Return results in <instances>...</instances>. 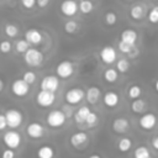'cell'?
Masks as SVG:
<instances>
[{"label":"cell","mask_w":158,"mask_h":158,"mask_svg":"<svg viewBox=\"0 0 158 158\" xmlns=\"http://www.w3.org/2000/svg\"><path fill=\"white\" fill-rule=\"evenodd\" d=\"M23 60L28 67H40L43 60H44V56L43 53L35 48V47H30L25 53H23Z\"/></svg>","instance_id":"cell-1"},{"label":"cell","mask_w":158,"mask_h":158,"mask_svg":"<svg viewBox=\"0 0 158 158\" xmlns=\"http://www.w3.org/2000/svg\"><path fill=\"white\" fill-rule=\"evenodd\" d=\"M65 121H67V117L63 114V111L59 110V109L51 110L47 114V116H46V122L52 128H59V127H62L65 123Z\"/></svg>","instance_id":"cell-2"},{"label":"cell","mask_w":158,"mask_h":158,"mask_svg":"<svg viewBox=\"0 0 158 158\" xmlns=\"http://www.w3.org/2000/svg\"><path fill=\"white\" fill-rule=\"evenodd\" d=\"M5 118H6V125L15 130L17 127L21 126L22 121H23V116H22V112L17 109H7L5 111Z\"/></svg>","instance_id":"cell-3"},{"label":"cell","mask_w":158,"mask_h":158,"mask_svg":"<svg viewBox=\"0 0 158 158\" xmlns=\"http://www.w3.org/2000/svg\"><path fill=\"white\" fill-rule=\"evenodd\" d=\"M2 141H4V144L10 148V149H17L20 146H21V142H22V137L21 135L15 131V130H10L7 132L4 133L2 136Z\"/></svg>","instance_id":"cell-4"},{"label":"cell","mask_w":158,"mask_h":158,"mask_svg":"<svg viewBox=\"0 0 158 158\" xmlns=\"http://www.w3.org/2000/svg\"><path fill=\"white\" fill-rule=\"evenodd\" d=\"M74 73V64L69 59L60 60L56 67V74L60 79H68Z\"/></svg>","instance_id":"cell-5"},{"label":"cell","mask_w":158,"mask_h":158,"mask_svg":"<svg viewBox=\"0 0 158 158\" xmlns=\"http://www.w3.org/2000/svg\"><path fill=\"white\" fill-rule=\"evenodd\" d=\"M84 98H85V91L79 86L70 88L64 94V99H65L67 104H69V105H77L80 101H83Z\"/></svg>","instance_id":"cell-6"},{"label":"cell","mask_w":158,"mask_h":158,"mask_svg":"<svg viewBox=\"0 0 158 158\" xmlns=\"http://www.w3.org/2000/svg\"><path fill=\"white\" fill-rule=\"evenodd\" d=\"M158 122V117L153 112H146L138 118V126L143 131H152Z\"/></svg>","instance_id":"cell-7"},{"label":"cell","mask_w":158,"mask_h":158,"mask_svg":"<svg viewBox=\"0 0 158 158\" xmlns=\"http://www.w3.org/2000/svg\"><path fill=\"white\" fill-rule=\"evenodd\" d=\"M54 101H56V94L52 91L40 89V91L36 95V102L41 107H49L54 104Z\"/></svg>","instance_id":"cell-8"},{"label":"cell","mask_w":158,"mask_h":158,"mask_svg":"<svg viewBox=\"0 0 158 158\" xmlns=\"http://www.w3.org/2000/svg\"><path fill=\"white\" fill-rule=\"evenodd\" d=\"M11 91L15 96L17 98H23L28 94L30 91V84H27L22 78L21 79H15L11 83Z\"/></svg>","instance_id":"cell-9"},{"label":"cell","mask_w":158,"mask_h":158,"mask_svg":"<svg viewBox=\"0 0 158 158\" xmlns=\"http://www.w3.org/2000/svg\"><path fill=\"white\" fill-rule=\"evenodd\" d=\"M99 56H100V59L104 64H112L114 62H116L117 59V52L116 49L112 47V46H105L100 49L99 52Z\"/></svg>","instance_id":"cell-10"},{"label":"cell","mask_w":158,"mask_h":158,"mask_svg":"<svg viewBox=\"0 0 158 158\" xmlns=\"http://www.w3.org/2000/svg\"><path fill=\"white\" fill-rule=\"evenodd\" d=\"M40 88L42 90L56 93L59 88V78L57 75H46L42 78V80L40 83Z\"/></svg>","instance_id":"cell-11"},{"label":"cell","mask_w":158,"mask_h":158,"mask_svg":"<svg viewBox=\"0 0 158 158\" xmlns=\"http://www.w3.org/2000/svg\"><path fill=\"white\" fill-rule=\"evenodd\" d=\"M44 127L40 122H31L26 127V135L32 139H40L44 136Z\"/></svg>","instance_id":"cell-12"},{"label":"cell","mask_w":158,"mask_h":158,"mask_svg":"<svg viewBox=\"0 0 158 158\" xmlns=\"http://www.w3.org/2000/svg\"><path fill=\"white\" fill-rule=\"evenodd\" d=\"M111 128H112V131H114L115 133H117V135H123V133H126V132L130 130V121H128L126 117H122V116L116 117V118H114V121H112Z\"/></svg>","instance_id":"cell-13"},{"label":"cell","mask_w":158,"mask_h":158,"mask_svg":"<svg viewBox=\"0 0 158 158\" xmlns=\"http://www.w3.org/2000/svg\"><path fill=\"white\" fill-rule=\"evenodd\" d=\"M59 9L64 16L72 17L78 12V2L75 0H63L59 5Z\"/></svg>","instance_id":"cell-14"},{"label":"cell","mask_w":158,"mask_h":158,"mask_svg":"<svg viewBox=\"0 0 158 158\" xmlns=\"http://www.w3.org/2000/svg\"><path fill=\"white\" fill-rule=\"evenodd\" d=\"M25 40L30 43V46H38L42 43L43 41V35L40 30L37 28H28L26 32H25Z\"/></svg>","instance_id":"cell-15"},{"label":"cell","mask_w":158,"mask_h":158,"mask_svg":"<svg viewBox=\"0 0 158 158\" xmlns=\"http://www.w3.org/2000/svg\"><path fill=\"white\" fill-rule=\"evenodd\" d=\"M88 141H89V136H88V133H85L83 131L73 133L70 136V138H69V143L74 148H80V147L85 146Z\"/></svg>","instance_id":"cell-16"},{"label":"cell","mask_w":158,"mask_h":158,"mask_svg":"<svg viewBox=\"0 0 158 158\" xmlns=\"http://www.w3.org/2000/svg\"><path fill=\"white\" fill-rule=\"evenodd\" d=\"M146 14H147V9L143 2H137L132 5L130 9V17L135 21H141L146 16Z\"/></svg>","instance_id":"cell-17"},{"label":"cell","mask_w":158,"mask_h":158,"mask_svg":"<svg viewBox=\"0 0 158 158\" xmlns=\"http://www.w3.org/2000/svg\"><path fill=\"white\" fill-rule=\"evenodd\" d=\"M137 38H138V33L133 28H125L120 33V41H122L130 46H136Z\"/></svg>","instance_id":"cell-18"},{"label":"cell","mask_w":158,"mask_h":158,"mask_svg":"<svg viewBox=\"0 0 158 158\" xmlns=\"http://www.w3.org/2000/svg\"><path fill=\"white\" fill-rule=\"evenodd\" d=\"M101 98V90L98 86H89L85 91V99L90 105H95Z\"/></svg>","instance_id":"cell-19"},{"label":"cell","mask_w":158,"mask_h":158,"mask_svg":"<svg viewBox=\"0 0 158 158\" xmlns=\"http://www.w3.org/2000/svg\"><path fill=\"white\" fill-rule=\"evenodd\" d=\"M118 101H120V96H118V94L116 91L109 90V91H106L102 95V102H104V105L107 106V107H110V109L117 106Z\"/></svg>","instance_id":"cell-20"},{"label":"cell","mask_w":158,"mask_h":158,"mask_svg":"<svg viewBox=\"0 0 158 158\" xmlns=\"http://www.w3.org/2000/svg\"><path fill=\"white\" fill-rule=\"evenodd\" d=\"M91 110L89 109V106H80L74 114H73V117H74V121H75V123H84L85 122V118L88 117V115H89V112H90Z\"/></svg>","instance_id":"cell-21"},{"label":"cell","mask_w":158,"mask_h":158,"mask_svg":"<svg viewBox=\"0 0 158 158\" xmlns=\"http://www.w3.org/2000/svg\"><path fill=\"white\" fill-rule=\"evenodd\" d=\"M54 154H56V151L52 146L49 144H43L41 146L37 152H36V156L37 158H54Z\"/></svg>","instance_id":"cell-22"},{"label":"cell","mask_w":158,"mask_h":158,"mask_svg":"<svg viewBox=\"0 0 158 158\" xmlns=\"http://www.w3.org/2000/svg\"><path fill=\"white\" fill-rule=\"evenodd\" d=\"M102 78L106 83H116L118 79V72L116 70V68H106L102 73Z\"/></svg>","instance_id":"cell-23"},{"label":"cell","mask_w":158,"mask_h":158,"mask_svg":"<svg viewBox=\"0 0 158 158\" xmlns=\"http://www.w3.org/2000/svg\"><path fill=\"white\" fill-rule=\"evenodd\" d=\"M146 106H147L146 100L137 98V99H133L131 102V111L135 114H142V112H144Z\"/></svg>","instance_id":"cell-24"},{"label":"cell","mask_w":158,"mask_h":158,"mask_svg":"<svg viewBox=\"0 0 158 158\" xmlns=\"http://www.w3.org/2000/svg\"><path fill=\"white\" fill-rule=\"evenodd\" d=\"M132 147V139L128 138V137H121L118 141H117V148L121 153H126L131 149Z\"/></svg>","instance_id":"cell-25"},{"label":"cell","mask_w":158,"mask_h":158,"mask_svg":"<svg viewBox=\"0 0 158 158\" xmlns=\"http://www.w3.org/2000/svg\"><path fill=\"white\" fill-rule=\"evenodd\" d=\"M78 10L81 14H90L94 10V4L91 0H80L78 4Z\"/></svg>","instance_id":"cell-26"},{"label":"cell","mask_w":158,"mask_h":158,"mask_svg":"<svg viewBox=\"0 0 158 158\" xmlns=\"http://www.w3.org/2000/svg\"><path fill=\"white\" fill-rule=\"evenodd\" d=\"M133 158H151V152L146 146H138L133 151Z\"/></svg>","instance_id":"cell-27"},{"label":"cell","mask_w":158,"mask_h":158,"mask_svg":"<svg viewBox=\"0 0 158 158\" xmlns=\"http://www.w3.org/2000/svg\"><path fill=\"white\" fill-rule=\"evenodd\" d=\"M64 32L68 33V35H74L78 32L79 30V23L74 20H68L65 23H64Z\"/></svg>","instance_id":"cell-28"},{"label":"cell","mask_w":158,"mask_h":158,"mask_svg":"<svg viewBox=\"0 0 158 158\" xmlns=\"http://www.w3.org/2000/svg\"><path fill=\"white\" fill-rule=\"evenodd\" d=\"M4 31H5V35H6L7 37H10V38H15V37H17V36H19V32H20L19 27H17L15 23H10V22L5 25Z\"/></svg>","instance_id":"cell-29"},{"label":"cell","mask_w":158,"mask_h":158,"mask_svg":"<svg viewBox=\"0 0 158 158\" xmlns=\"http://www.w3.org/2000/svg\"><path fill=\"white\" fill-rule=\"evenodd\" d=\"M130 69V62L126 58L116 59V70L118 73H126Z\"/></svg>","instance_id":"cell-30"},{"label":"cell","mask_w":158,"mask_h":158,"mask_svg":"<svg viewBox=\"0 0 158 158\" xmlns=\"http://www.w3.org/2000/svg\"><path fill=\"white\" fill-rule=\"evenodd\" d=\"M141 95H142V89H141L139 85L133 84V85H131V86L127 89V96H128L130 99H132V100L139 98Z\"/></svg>","instance_id":"cell-31"},{"label":"cell","mask_w":158,"mask_h":158,"mask_svg":"<svg viewBox=\"0 0 158 158\" xmlns=\"http://www.w3.org/2000/svg\"><path fill=\"white\" fill-rule=\"evenodd\" d=\"M30 48V43L23 38V40H17L15 42V49L17 53H25Z\"/></svg>","instance_id":"cell-32"},{"label":"cell","mask_w":158,"mask_h":158,"mask_svg":"<svg viewBox=\"0 0 158 158\" xmlns=\"http://www.w3.org/2000/svg\"><path fill=\"white\" fill-rule=\"evenodd\" d=\"M146 15L151 23H153V25L158 23V5H154L153 7H151L148 14H146Z\"/></svg>","instance_id":"cell-33"},{"label":"cell","mask_w":158,"mask_h":158,"mask_svg":"<svg viewBox=\"0 0 158 158\" xmlns=\"http://www.w3.org/2000/svg\"><path fill=\"white\" fill-rule=\"evenodd\" d=\"M104 21H105V23H106L107 26H114V25H116V22H117V15H116V12H114V11H107V12H105Z\"/></svg>","instance_id":"cell-34"},{"label":"cell","mask_w":158,"mask_h":158,"mask_svg":"<svg viewBox=\"0 0 158 158\" xmlns=\"http://www.w3.org/2000/svg\"><path fill=\"white\" fill-rule=\"evenodd\" d=\"M98 121H99L98 115H96L95 112L90 111V112H89V115H88V117L85 118V122H84V123H85L88 127H94V126H96Z\"/></svg>","instance_id":"cell-35"},{"label":"cell","mask_w":158,"mask_h":158,"mask_svg":"<svg viewBox=\"0 0 158 158\" xmlns=\"http://www.w3.org/2000/svg\"><path fill=\"white\" fill-rule=\"evenodd\" d=\"M36 73L35 72H32V70H26L23 74H22V79L27 83V84H33L35 81H36Z\"/></svg>","instance_id":"cell-36"},{"label":"cell","mask_w":158,"mask_h":158,"mask_svg":"<svg viewBox=\"0 0 158 158\" xmlns=\"http://www.w3.org/2000/svg\"><path fill=\"white\" fill-rule=\"evenodd\" d=\"M11 49H12V43H11L10 41H7V40H2V41H0V52H1L2 54H7V53H10Z\"/></svg>","instance_id":"cell-37"},{"label":"cell","mask_w":158,"mask_h":158,"mask_svg":"<svg viewBox=\"0 0 158 158\" xmlns=\"http://www.w3.org/2000/svg\"><path fill=\"white\" fill-rule=\"evenodd\" d=\"M132 47H133V46H130V44H127V43H125V42H122V41H118V51H120L121 53L128 54V53L131 52Z\"/></svg>","instance_id":"cell-38"},{"label":"cell","mask_w":158,"mask_h":158,"mask_svg":"<svg viewBox=\"0 0 158 158\" xmlns=\"http://www.w3.org/2000/svg\"><path fill=\"white\" fill-rule=\"evenodd\" d=\"M20 1H21V5L27 10L33 9L36 5V0H20Z\"/></svg>","instance_id":"cell-39"},{"label":"cell","mask_w":158,"mask_h":158,"mask_svg":"<svg viewBox=\"0 0 158 158\" xmlns=\"http://www.w3.org/2000/svg\"><path fill=\"white\" fill-rule=\"evenodd\" d=\"M0 158H15V151L14 149H10V148H6L1 152V157Z\"/></svg>","instance_id":"cell-40"},{"label":"cell","mask_w":158,"mask_h":158,"mask_svg":"<svg viewBox=\"0 0 158 158\" xmlns=\"http://www.w3.org/2000/svg\"><path fill=\"white\" fill-rule=\"evenodd\" d=\"M60 110L63 111V114L65 115V117H67V118H68V117H70V116H73V114H74V111H73V109L69 106V104L64 105V106H63Z\"/></svg>","instance_id":"cell-41"},{"label":"cell","mask_w":158,"mask_h":158,"mask_svg":"<svg viewBox=\"0 0 158 158\" xmlns=\"http://www.w3.org/2000/svg\"><path fill=\"white\" fill-rule=\"evenodd\" d=\"M48 4H49V0H36V5L40 9H44Z\"/></svg>","instance_id":"cell-42"},{"label":"cell","mask_w":158,"mask_h":158,"mask_svg":"<svg viewBox=\"0 0 158 158\" xmlns=\"http://www.w3.org/2000/svg\"><path fill=\"white\" fill-rule=\"evenodd\" d=\"M138 54H139V49H138L136 46H133L132 49H131V52L128 53V56H130L131 58H135V57H137Z\"/></svg>","instance_id":"cell-43"},{"label":"cell","mask_w":158,"mask_h":158,"mask_svg":"<svg viewBox=\"0 0 158 158\" xmlns=\"http://www.w3.org/2000/svg\"><path fill=\"white\" fill-rule=\"evenodd\" d=\"M6 126H7V125H6V118H5V116H4V115H0V131L5 130Z\"/></svg>","instance_id":"cell-44"},{"label":"cell","mask_w":158,"mask_h":158,"mask_svg":"<svg viewBox=\"0 0 158 158\" xmlns=\"http://www.w3.org/2000/svg\"><path fill=\"white\" fill-rule=\"evenodd\" d=\"M151 146H152L156 151H158V135L154 136V137L151 139Z\"/></svg>","instance_id":"cell-45"},{"label":"cell","mask_w":158,"mask_h":158,"mask_svg":"<svg viewBox=\"0 0 158 158\" xmlns=\"http://www.w3.org/2000/svg\"><path fill=\"white\" fill-rule=\"evenodd\" d=\"M4 86H5V83H4V80L0 78V93L4 90Z\"/></svg>","instance_id":"cell-46"},{"label":"cell","mask_w":158,"mask_h":158,"mask_svg":"<svg viewBox=\"0 0 158 158\" xmlns=\"http://www.w3.org/2000/svg\"><path fill=\"white\" fill-rule=\"evenodd\" d=\"M89 158H101V156H100V154H96V153H94V154L89 156Z\"/></svg>","instance_id":"cell-47"},{"label":"cell","mask_w":158,"mask_h":158,"mask_svg":"<svg viewBox=\"0 0 158 158\" xmlns=\"http://www.w3.org/2000/svg\"><path fill=\"white\" fill-rule=\"evenodd\" d=\"M154 89H156V91L158 93V79L154 81Z\"/></svg>","instance_id":"cell-48"},{"label":"cell","mask_w":158,"mask_h":158,"mask_svg":"<svg viewBox=\"0 0 158 158\" xmlns=\"http://www.w3.org/2000/svg\"><path fill=\"white\" fill-rule=\"evenodd\" d=\"M153 1H156V0H153Z\"/></svg>","instance_id":"cell-49"}]
</instances>
